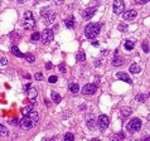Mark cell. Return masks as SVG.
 I'll return each mask as SVG.
<instances>
[{"mask_svg": "<svg viewBox=\"0 0 150 141\" xmlns=\"http://www.w3.org/2000/svg\"><path fill=\"white\" fill-rule=\"evenodd\" d=\"M11 125H14V126H17V125H20V120H18V119H14V120H11L10 121Z\"/></svg>", "mask_w": 150, "mask_h": 141, "instance_id": "8d00e7d4", "label": "cell"}, {"mask_svg": "<svg viewBox=\"0 0 150 141\" xmlns=\"http://www.w3.org/2000/svg\"><path fill=\"white\" fill-rule=\"evenodd\" d=\"M146 97H148L146 95H137L136 96V101L137 102H144L146 99Z\"/></svg>", "mask_w": 150, "mask_h": 141, "instance_id": "4dcf8cb0", "label": "cell"}, {"mask_svg": "<svg viewBox=\"0 0 150 141\" xmlns=\"http://www.w3.org/2000/svg\"><path fill=\"white\" fill-rule=\"evenodd\" d=\"M69 91L72 93H77L79 91V86L77 83H69Z\"/></svg>", "mask_w": 150, "mask_h": 141, "instance_id": "603a6c76", "label": "cell"}, {"mask_svg": "<svg viewBox=\"0 0 150 141\" xmlns=\"http://www.w3.org/2000/svg\"><path fill=\"white\" fill-rule=\"evenodd\" d=\"M130 73H139L140 70H141V68H140V66L139 64H136V63H134V64H131L130 66Z\"/></svg>", "mask_w": 150, "mask_h": 141, "instance_id": "d6986e66", "label": "cell"}, {"mask_svg": "<svg viewBox=\"0 0 150 141\" xmlns=\"http://www.w3.org/2000/svg\"><path fill=\"white\" fill-rule=\"evenodd\" d=\"M19 38H20V34L18 33V32H13V33H10V39H11V40L19 39Z\"/></svg>", "mask_w": 150, "mask_h": 141, "instance_id": "f546056e", "label": "cell"}, {"mask_svg": "<svg viewBox=\"0 0 150 141\" xmlns=\"http://www.w3.org/2000/svg\"><path fill=\"white\" fill-rule=\"evenodd\" d=\"M97 125H98V128L100 130H106V128L108 127V123H110V119H108V116H106V115H100L98 119H97Z\"/></svg>", "mask_w": 150, "mask_h": 141, "instance_id": "3957f363", "label": "cell"}, {"mask_svg": "<svg viewBox=\"0 0 150 141\" xmlns=\"http://www.w3.org/2000/svg\"><path fill=\"white\" fill-rule=\"evenodd\" d=\"M87 126L91 128V130H93V128H96L97 126V122H96V119L93 116H90L87 119Z\"/></svg>", "mask_w": 150, "mask_h": 141, "instance_id": "9a60e30c", "label": "cell"}, {"mask_svg": "<svg viewBox=\"0 0 150 141\" xmlns=\"http://www.w3.org/2000/svg\"><path fill=\"white\" fill-rule=\"evenodd\" d=\"M11 53H13V54L15 55V57H18V58H23V57H24V54H23V53L19 51V48H18L17 45L11 47Z\"/></svg>", "mask_w": 150, "mask_h": 141, "instance_id": "e0dca14e", "label": "cell"}, {"mask_svg": "<svg viewBox=\"0 0 150 141\" xmlns=\"http://www.w3.org/2000/svg\"><path fill=\"white\" fill-rule=\"evenodd\" d=\"M131 112H132V111L130 110V108H124V110H122V116H124V117L130 116Z\"/></svg>", "mask_w": 150, "mask_h": 141, "instance_id": "1f68e13d", "label": "cell"}, {"mask_svg": "<svg viewBox=\"0 0 150 141\" xmlns=\"http://www.w3.org/2000/svg\"><path fill=\"white\" fill-rule=\"evenodd\" d=\"M95 66H96V67H100V66H101V62H100V61H96V62H95Z\"/></svg>", "mask_w": 150, "mask_h": 141, "instance_id": "ee69618b", "label": "cell"}, {"mask_svg": "<svg viewBox=\"0 0 150 141\" xmlns=\"http://www.w3.org/2000/svg\"><path fill=\"white\" fill-rule=\"evenodd\" d=\"M144 141H149V137H145V139H144Z\"/></svg>", "mask_w": 150, "mask_h": 141, "instance_id": "f907efd6", "label": "cell"}, {"mask_svg": "<svg viewBox=\"0 0 150 141\" xmlns=\"http://www.w3.org/2000/svg\"><path fill=\"white\" fill-rule=\"evenodd\" d=\"M33 111V105H29L28 107H25V108H23V111H22V113H23V116L26 117V116H29V113Z\"/></svg>", "mask_w": 150, "mask_h": 141, "instance_id": "ffe728a7", "label": "cell"}, {"mask_svg": "<svg viewBox=\"0 0 150 141\" xmlns=\"http://www.w3.org/2000/svg\"><path fill=\"white\" fill-rule=\"evenodd\" d=\"M52 99L56 102V103H59V102L62 101V97H61V95H58L57 92H52Z\"/></svg>", "mask_w": 150, "mask_h": 141, "instance_id": "7402d4cb", "label": "cell"}, {"mask_svg": "<svg viewBox=\"0 0 150 141\" xmlns=\"http://www.w3.org/2000/svg\"><path fill=\"white\" fill-rule=\"evenodd\" d=\"M136 15H137V11L135 10V9L126 10V11H124V14H122V16L125 20H131V19H134V18H136Z\"/></svg>", "mask_w": 150, "mask_h": 141, "instance_id": "ba28073f", "label": "cell"}, {"mask_svg": "<svg viewBox=\"0 0 150 141\" xmlns=\"http://www.w3.org/2000/svg\"><path fill=\"white\" fill-rule=\"evenodd\" d=\"M20 125H22V127L24 128V130H29V128L33 127V123H32V120L29 119L28 116L24 117V119L20 121Z\"/></svg>", "mask_w": 150, "mask_h": 141, "instance_id": "30bf717a", "label": "cell"}, {"mask_svg": "<svg viewBox=\"0 0 150 141\" xmlns=\"http://www.w3.org/2000/svg\"><path fill=\"white\" fill-rule=\"evenodd\" d=\"M30 39H32V42H38V40L40 39V34L38 33V32H34L33 34H32V37H30Z\"/></svg>", "mask_w": 150, "mask_h": 141, "instance_id": "d4e9b609", "label": "cell"}, {"mask_svg": "<svg viewBox=\"0 0 150 141\" xmlns=\"http://www.w3.org/2000/svg\"><path fill=\"white\" fill-rule=\"evenodd\" d=\"M124 8H125V4H124L122 0H115L114 1L112 10L115 14H121L124 11Z\"/></svg>", "mask_w": 150, "mask_h": 141, "instance_id": "8992f818", "label": "cell"}, {"mask_svg": "<svg viewBox=\"0 0 150 141\" xmlns=\"http://www.w3.org/2000/svg\"><path fill=\"white\" fill-rule=\"evenodd\" d=\"M126 128H128V131L130 132H137L141 128V120L140 119H132L130 122L126 125Z\"/></svg>", "mask_w": 150, "mask_h": 141, "instance_id": "7a4b0ae2", "label": "cell"}, {"mask_svg": "<svg viewBox=\"0 0 150 141\" xmlns=\"http://www.w3.org/2000/svg\"><path fill=\"white\" fill-rule=\"evenodd\" d=\"M95 13H96V8H88V9H86V10L83 11V18L86 20H88V19H91L93 15H95Z\"/></svg>", "mask_w": 150, "mask_h": 141, "instance_id": "8fae6325", "label": "cell"}, {"mask_svg": "<svg viewBox=\"0 0 150 141\" xmlns=\"http://www.w3.org/2000/svg\"><path fill=\"white\" fill-rule=\"evenodd\" d=\"M29 18H33V15H32V11H26V13L24 14V19H29Z\"/></svg>", "mask_w": 150, "mask_h": 141, "instance_id": "f35d334b", "label": "cell"}, {"mask_svg": "<svg viewBox=\"0 0 150 141\" xmlns=\"http://www.w3.org/2000/svg\"><path fill=\"white\" fill-rule=\"evenodd\" d=\"M76 59H77V62H83L85 59H86V54H85V52H78L77 55H76Z\"/></svg>", "mask_w": 150, "mask_h": 141, "instance_id": "cb8c5ba5", "label": "cell"}, {"mask_svg": "<svg viewBox=\"0 0 150 141\" xmlns=\"http://www.w3.org/2000/svg\"><path fill=\"white\" fill-rule=\"evenodd\" d=\"M92 141H101V140H100V139H93Z\"/></svg>", "mask_w": 150, "mask_h": 141, "instance_id": "681fc988", "label": "cell"}, {"mask_svg": "<svg viewBox=\"0 0 150 141\" xmlns=\"http://www.w3.org/2000/svg\"><path fill=\"white\" fill-rule=\"evenodd\" d=\"M17 1H18V3H19V4H23V3H25V1H26V0H17Z\"/></svg>", "mask_w": 150, "mask_h": 141, "instance_id": "7dc6e473", "label": "cell"}, {"mask_svg": "<svg viewBox=\"0 0 150 141\" xmlns=\"http://www.w3.org/2000/svg\"><path fill=\"white\" fill-rule=\"evenodd\" d=\"M53 30L52 29H44L43 30V34H42V39H43V43L44 44H49L53 40Z\"/></svg>", "mask_w": 150, "mask_h": 141, "instance_id": "5b68a950", "label": "cell"}, {"mask_svg": "<svg viewBox=\"0 0 150 141\" xmlns=\"http://www.w3.org/2000/svg\"><path fill=\"white\" fill-rule=\"evenodd\" d=\"M100 29H101V24H97V23H90L88 25H86L85 28V34L88 39H95L98 35Z\"/></svg>", "mask_w": 150, "mask_h": 141, "instance_id": "6da1fadb", "label": "cell"}, {"mask_svg": "<svg viewBox=\"0 0 150 141\" xmlns=\"http://www.w3.org/2000/svg\"><path fill=\"white\" fill-rule=\"evenodd\" d=\"M97 91V86L92 83H88V84H85L83 88H82V93L83 95H95Z\"/></svg>", "mask_w": 150, "mask_h": 141, "instance_id": "52a82bcc", "label": "cell"}, {"mask_svg": "<svg viewBox=\"0 0 150 141\" xmlns=\"http://www.w3.org/2000/svg\"><path fill=\"white\" fill-rule=\"evenodd\" d=\"M59 70H61L62 73H64V72H66V66H64V63L59 64Z\"/></svg>", "mask_w": 150, "mask_h": 141, "instance_id": "ab89813d", "label": "cell"}, {"mask_svg": "<svg viewBox=\"0 0 150 141\" xmlns=\"http://www.w3.org/2000/svg\"><path fill=\"white\" fill-rule=\"evenodd\" d=\"M92 45H93V47H97V45H98V42H93Z\"/></svg>", "mask_w": 150, "mask_h": 141, "instance_id": "c3c4849f", "label": "cell"}, {"mask_svg": "<svg viewBox=\"0 0 150 141\" xmlns=\"http://www.w3.org/2000/svg\"><path fill=\"white\" fill-rule=\"evenodd\" d=\"M63 141H75V136H73L71 132H67L66 135H64V139Z\"/></svg>", "mask_w": 150, "mask_h": 141, "instance_id": "83f0119b", "label": "cell"}, {"mask_svg": "<svg viewBox=\"0 0 150 141\" xmlns=\"http://www.w3.org/2000/svg\"><path fill=\"white\" fill-rule=\"evenodd\" d=\"M134 47H135V43L132 42V40H126L125 42V49L126 51H132V49H134Z\"/></svg>", "mask_w": 150, "mask_h": 141, "instance_id": "44dd1931", "label": "cell"}, {"mask_svg": "<svg viewBox=\"0 0 150 141\" xmlns=\"http://www.w3.org/2000/svg\"><path fill=\"white\" fill-rule=\"evenodd\" d=\"M40 14L44 16V19H46V23H48V24H51V23L54 22L56 19V14L53 13L51 9H47V8H43L42 11H40Z\"/></svg>", "mask_w": 150, "mask_h": 141, "instance_id": "277c9868", "label": "cell"}, {"mask_svg": "<svg viewBox=\"0 0 150 141\" xmlns=\"http://www.w3.org/2000/svg\"><path fill=\"white\" fill-rule=\"evenodd\" d=\"M34 78L37 79V81H42V79H43V74H42V73H35Z\"/></svg>", "mask_w": 150, "mask_h": 141, "instance_id": "e575fe53", "label": "cell"}, {"mask_svg": "<svg viewBox=\"0 0 150 141\" xmlns=\"http://www.w3.org/2000/svg\"><path fill=\"white\" fill-rule=\"evenodd\" d=\"M24 57H25V59L28 61L29 63H33V62L35 61V57H34L33 54H32V53H26V54L24 55Z\"/></svg>", "mask_w": 150, "mask_h": 141, "instance_id": "484cf974", "label": "cell"}, {"mask_svg": "<svg viewBox=\"0 0 150 141\" xmlns=\"http://www.w3.org/2000/svg\"><path fill=\"white\" fill-rule=\"evenodd\" d=\"M64 25L67 26L68 29H73L75 28V20H73V16H69L64 20Z\"/></svg>", "mask_w": 150, "mask_h": 141, "instance_id": "2e32d148", "label": "cell"}, {"mask_svg": "<svg viewBox=\"0 0 150 141\" xmlns=\"http://www.w3.org/2000/svg\"><path fill=\"white\" fill-rule=\"evenodd\" d=\"M124 134H117V135H114L111 139H112V141H121V140H124Z\"/></svg>", "mask_w": 150, "mask_h": 141, "instance_id": "f1b7e54d", "label": "cell"}, {"mask_svg": "<svg viewBox=\"0 0 150 141\" xmlns=\"http://www.w3.org/2000/svg\"><path fill=\"white\" fill-rule=\"evenodd\" d=\"M29 119L32 120V123H33V127L34 126L38 125V122H39V116H38V113L35 112V111H32L30 113H29Z\"/></svg>", "mask_w": 150, "mask_h": 141, "instance_id": "4fadbf2b", "label": "cell"}, {"mask_svg": "<svg viewBox=\"0 0 150 141\" xmlns=\"http://www.w3.org/2000/svg\"><path fill=\"white\" fill-rule=\"evenodd\" d=\"M0 64H1V66H7L8 64L7 58H0Z\"/></svg>", "mask_w": 150, "mask_h": 141, "instance_id": "74e56055", "label": "cell"}, {"mask_svg": "<svg viewBox=\"0 0 150 141\" xmlns=\"http://www.w3.org/2000/svg\"><path fill=\"white\" fill-rule=\"evenodd\" d=\"M46 68L47 69H52L53 68V64L51 63V62H48V63H46Z\"/></svg>", "mask_w": 150, "mask_h": 141, "instance_id": "b9f144b4", "label": "cell"}, {"mask_svg": "<svg viewBox=\"0 0 150 141\" xmlns=\"http://www.w3.org/2000/svg\"><path fill=\"white\" fill-rule=\"evenodd\" d=\"M57 81H58V78L56 77V76H51V77L48 78V82H49V83H56Z\"/></svg>", "mask_w": 150, "mask_h": 141, "instance_id": "836d02e7", "label": "cell"}, {"mask_svg": "<svg viewBox=\"0 0 150 141\" xmlns=\"http://www.w3.org/2000/svg\"><path fill=\"white\" fill-rule=\"evenodd\" d=\"M141 47H143V51L145 52V53H148V52H149V44H148V42H143Z\"/></svg>", "mask_w": 150, "mask_h": 141, "instance_id": "d6a6232c", "label": "cell"}, {"mask_svg": "<svg viewBox=\"0 0 150 141\" xmlns=\"http://www.w3.org/2000/svg\"><path fill=\"white\" fill-rule=\"evenodd\" d=\"M148 1H149V0H135L136 4H146Z\"/></svg>", "mask_w": 150, "mask_h": 141, "instance_id": "60d3db41", "label": "cell"}, {"mask_svg": "<svg viewBox=\"0 0 150 141\" xmlns=\"http://www.w3.org/2000/svg\"><path fill=\"white\" fill-rule=\"evenodd\" d=\"M28 96H29V98L32 99V102H34V99L37 98V96H38V91H37V88H34V87H30L28 90Z\"/></svg>", "mask_w": 150, "mask_h": 141, "instance_id": "5bb4252c", "label": "cell"}, {"mask_svg": "<svg viewBox=\"0 0 150 141\" xmlns=\"http://www.w3.org/2000/svg\"><path fill=\"white\" fill-rule=\"evenodd\" d=\"M116 77L119 78L120 81H124V82H126V83H129V84H131V83H132V79H131L130 77H129V74H126V73H124V72L117 73Z\"/></svg>", "mask_w": 150, "mask_h": 141, "instance_id": "7c38bea8", "label": "cell"}, {"mask_svg": "<svg viewBox=\"0 0 150 141\" xmlns=\"http://www.w3.org/2000/svg\"><path fill=\"white\" fill-rule=\"evenodd\" d=\"M63 1H64V0H54V3H56V4H62Z\"/></svg>", "mask_w": 150, "mask_h": 141, "instance_id": "f6af8a7d", "label": "cell"}, {"mask_svg": "<svg viewBox=\"0 0 150 141\" xmlns=\"http://www.w3.org/2000/svg\"><path fill=\"white\" fill-rule=\"evenodd\" d=\"M122 64H124V59H122V58L115 57L114 59H112V66L114 67H120V66H122Z\"/></svg>", "mask_w": 150, "mask_h": 141, "instance_id": "ac0fdd59", "label": "cell"}, {"mask_svg": "<svg viewBox=\"0 0 150 141\" xmlns=\"http://www.w3.org/2000/svg\"><path fill=\"white\" fill-rule=\"evenodd\" d=\"M0 136H3V137L8 136V130H7V127H5V126H3V125H0Z\"/></svg>", "mask_w": 150, "mask_h": 141, "instance_id": "4316f807", "label": "cell"}, {"mask_svg": "<svg viewBox=\"0 0 150 141\" xmlns=\"http://www.w3.org/2000/svg\"><path fill=\"white\" fill-rule=\"evenodd\" d=\"M35 25V20L33 18H29V19H24L23 20V28L24 29H28V30H30V29H33Z\"/></svg>", "mask_w": 150, "mask_h": 141, "instance_id": "9c48e42d", "label": "cell"}, {"mask_svg": "<svg viewBox=\"0 0 150 141\" xmlns=\"http://www.w3.org/2000/svg\"><path fill=\"white\" fill-rule=\"evenodd\" d=\"M24 77H25L26 79H30V74H29V73H25V74H24Z\"/></svg>", "mask_w": 150, "mask_h": 141, "instance_id": "bcb514c9", "label": "cell"}, {"mask_svg": "<svg viewBox=\"0 0 150 141\" xmlns=\"http://www.w3.org/2000/svg\"><path fill=\"white\" fill-rule=\"evenodd\" d=\"M30 88V83H28V84H24V87H23V90L25 91V92H28V90Z\"/></svg>", "mask_w": 150, "mask_h": 141, "instance_id": "7bdbcfd3", "label": "cell"}, {"mask_svg": "<svg viewBox=\"0 0 150 141\" xmlns=\"http://www.w3.org/2000/svg\"><path fill=\"white\" fill-rule=\"evenodd\" d=\"M126 29H128V25H126V24H120V25H119V30L126 32Z\"/></svg>", "mask_w": 150, "mask_h": 141, "instance_id": "d590c367", "label": "cell"}]
</instances>
